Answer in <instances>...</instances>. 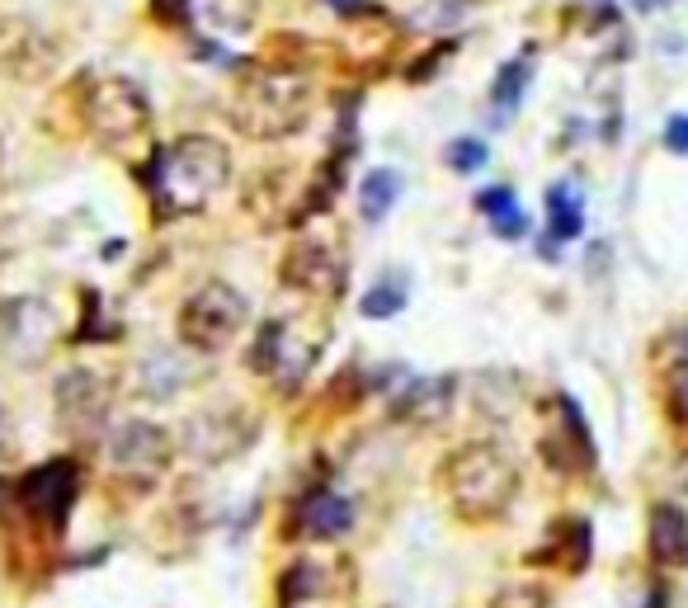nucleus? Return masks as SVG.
<instances>
[{"label": "nucleus", "mask_w": 688, "mask_h": 608, "mask_svg": "<svg viewBox=\"0 0 688 608\" xmlns=\"http://www.w3.org/2000/svg\"><path fill=\"white\" fill-rule=\"evenodd\" d=\"M651 561L655 566H684L688 561V514L679 505L651 509Z\"/></svg>", "instance_id": "obj_13"}, {"label": "nucleus", "mask_w": 688, "mask_h": 608, "mask_svg": "<svg viewBox=\"0 0 688 608\" xmlns=\"http://www.w3.org/2000/svg\"><path fill=\"white\" fill-rule=\"evenodd\" d=\"M0 434H5V411H0Z\"/></svg>", "instance_id": "obj_26"}, {"label": "nucleus", "mask_w": 688, "mask_h": 608, "mask_svg": "<svg viewBox=\"0 0 688 608\" xmlns=\"http://www.w3.org/2000/svg\"><path fill=\"white\" fill-rule=\"evenodd\" d=\"M528 61L524 57H514V61H505L500 67V76H495V85H491V104L500 108V114H514L519 108V100H524V90H528Z\"/></svg>", "instance_id": "obj_17"}, {"label": "nucleus", "mask_w": 688, "mask_h": 608, "mask_svg": "<svg viewBox=\"0 0 688 608\" xmlns=\"http://www.w3.org/2000/svg\"><path fill=\"white\" fill-rule=\"evenodd\" d=\"M439 491L462 524H491L519 495V458L495 439H472L439 467Z\"/></svg>", "instance_id": "obj_1"}, {"label": "nucleus", "mask_w": 688, "mask_h": 608, "mask_svg": "<svg viewBox=\"0 0 688 608\" xmlns=\"http://www.w3.org/2000/svg\"><path fill=\"white\" fill-rule=\"evenodd\" d=\"M675 345H679V349H684V354H688V321H684V331H679V335H675Z\"/></svg>", "instance_id": "obj_24"}, {"label": "nucleus", "mask_w": 688, "mask_h": 608, "mask_svg": "<svg viewBox=\"0 0 688 608\" xmlns=\"http://www.w3.org/2000/svg\"><path fill=\"white\" fill-rule=\"evenodd\" d=\"M397 198H401V170L392 165H372L358 180V213H364V222H382L397 208Z\"/></svg>", "instance_id": "obj_14"}, {"label": "nucleus", "mask_w": 688, "mask_h": 608, "mask_svg": "<svg viewBox=\"0 0 688 608\" xmlns=\"http://www.w3.org/2000/svg\"><path fill=\"white\" fill-rule=\"evenodd\" d=\"M53 67H57V48L38 24H28V20L0 24V76L28 85V81H38V76H48Z\"/></svg>", "instance_id": "obj_11"}, {"label": "nucleus", "mask_w": 688, "mask_h": 608, "mask_svg": "<svg viewBox=\"0 0 688 608\" xmlns=\"http://www.w3.org/2000/svg\"><path fill=\"white\" fill-rule=\"evenodd\" d=\"M401 307H405V278L401 274H387L364 292V317H372V321L397 317Z\"/></svg>", "instance_id": "obj_18"}, {"label": "nucleus", "mask_w": 688, "mask_h": 608, "mask_svg": "<svg viewBox=\"0 0 688 608\" xmlns=\"http://www.w3.org/2000/svg\"><path fill=\"white\" fill-rule=\"evenodd\" d=\"M477 208L491 217L495 237L519 241L524 231H528V217H524L519 203H514V190H505V184H491V190H481V194H477Z\"/></svg>", "instance_id": "obj_15"}, {"label": "nucleus", "mask_w": 688, "mask_h": 608, "mask_svg": "<svg viewBox=\"0 0 688 608\" xmlns=\"http://www.w3.org/2000/svg\"><path fill=\"white\" fill-rule=\"evenodd\" d=\"M665 147L675 156H688V114H675L665 123Z\"/></svg>", "instance_id": "obj_22"}, {"label": "nucleus", "mask_w": 688, "mask_h": 608, "mask_svg": "<svg viewBox=\"0 0 688 608\" xmlns=\"http://www.w3.org/2000/svg\"><path fill=\"white\" fill-rule=\"evenodd\" d=\"M104 462L118 486L151 491L156 481L170 472V462H175V439H170L161 425H151V420H128V425L114 429Z\"/></svg>", "instance_id": "obj_6"}, {"label": "nucleus", "mask_w": 688, "mask_h": 608, "mask_svg": "<svg viewBox=\"0 0 688 608\" xmlns=\"http://www.w3.org/2000/svg\"><path fill=\"white\" fill-rule=\"evenodd\" d=\"M669 415L679 420V425H688V364H679L675 372H669Z\"/></svg>", "instance_id": "obj_21"}, {"label": "nucleus", "mask_w": 688, "mask_h": 608, "mask_svg": "<svg viewBox=\"0 0 688 608\" xmlns=\"http://www.w3.org/2000/svg\"><path fill=\"white\" fill-rule=\"evenodd\" d=\"M297 528H302V538H317V542L344 538L354 528L349 495H340V491H311V495H302V505H297Z\"/></svg>", "instance_id": "obj_12"}, {"label": "nucleus", "mask_w": 688, "mask_h": 608, "mask_svg": "<svg viewBox=\"0 0 688 608\" xmlns=\"http://www.w3.org/2000/svg\"><path fill=\"white\" fill-rule=\"evenodd\" d=\"M491 608H547V589L534 581H509L495 589Z\"/></svg>", "instance_id": "obj_20"}, {"label": "nucleus", "mask_w": 688, "mask_h": 608, "mask_svg": "<svg viewBox=\"0 0 688 608\" xmlns=\"http://www.w3.org/2000/svg\"><path fill=\"white\" fill-rule=\"evenodd\" d=\"M444 161L458 170V175H472V170H481V165L491 161V151H486V142H481V137H458V142H448Z\"/></svg>", "instance_id": "obj_19"}, {"label": "nucleus", "mask_w": 688, "mask_h": 608, "mask_svg": "<svg viewBox=\"0 0 688 608\" xmlns=\"http://www.w3.org/2000/svg\"><path fill=\"white\" fill-rule=\"evenodd\" d=\"M57 420L61 429L71 434H85V429H100L108 420V405H114V387H108L104 372L95 368H71L57 378Z\"/></svg>", "instance_id": "obj_10"}, {"label": "nucleus", "mask_w": 688, "mask_h": 608, "mask_svg": "<svg viewBox=\"0 0 688 608\" xmlns=\"http://www.w3.org/2000/svg\"><path fill=\"white\" fill-rule=\"evenodd\" d=\"M231 180V156L208 133H190L175 147H165L151 165V190L161 198V213H198L213 194H222Z\"/></svg>", "instance_id": "obj_2"}, {"label": "nucleus", "mask_w": 688, "mask_h": 608, "mask_svg": "<svg viewBox=\"0 0 688 608\" xmlns=\"http://www.w3.org/2000/svg\"><path fill=\"white\" fill-rule=\"evenodd\" d=\"M76 491H81V477H76V462L71 458H53L34 467L24 481H20V501L24 509L34 514V519H43L53 528V534H61V524H67V514L76 509Z\"/></svg>", "instance_id": "obj_9"}, {"label": "nucleus", "mask_w": 688, "mask_h": 608, "mask_svg": "<svg viewBox=\"0 0 688 608\" xmlns=\"http://www.w3.org/2000/svg\"><path fill=\"white\" fill-rule=\"evenodd\" d=\"M547 227H552L557 241H575V237H581L585 208H581V198H575L566 184H552V190H547Z\"/></svg>", "instance_id": "obj_16"}, {"label": "nucleus", "mask_w": 688, "mask_h": 608, "mask_svg": "<svg viewBox=\"0 0 688 608\" xmlns=\"http://www.w3.org/2000/svg\"><path fill=\"white\" fill-rule=\"evenodd\" d=\"M245 321H250V302L231 284H222V278H208V284H198L190 298H184L175 331H180L184 349L217 354L245 331Z\"/></svg>", "instance_id": "obj_5"}, {"label": "nucleus", "mask_w": 688, "mask_h": 608, "mask_svg": "<svg viewBox=\"0 0 688 608\" xmlns=\"http://www.w3.org/2000/svg\"><path fill=\"white\" fill-rule=\"evenodd\" d=\"M325 5L340 10V14H358V10H364V0H325Z\"/></svg>", "instance_id": "obj_23"}, {"label": "nucleus", "mask_w": 688, "mask_h": 608, "mask_svg": "<svg viewBox=\"0 0 688 608\" xmlns=\"http://www.w3.org/2000/svg\"><path fill=\"white\" fill-rule=\"evenodd\" d=\"M646 608H665V595H651V604Z\"/></svg>", "instance_id": "obj_25"}, {"label": "nucleus", "mask_w": 688, "mask_h": 608, "mask_svg": "<svg viewBox=\"0 0 688 608\" xmlns=\"http://www.w3.org/2000/svg\"><path fill=\"white\" fill-rule=\"evenodd\" d=\"M311 81L297 71H260L245 76L231 95V128L241 137H255V142H278V137H293L307 128L311 118Z\"/></svg>", "instance_id": "obj_3"}, {"label": "nucleus", "mask_w": 688, "mask_h": 608, "mask_svg": "<svg viewBox=\"0 0 688 608\" xmlns=\"http://www.w3.org/2000/svg\"><path fill=\"white\" fill-rule=\"evenodd\" d=\"M260 425L250 420V411L241 405H227V411H198L184 429V448L198 458V462H231L237 454H245L255 444Z\"/></svg>", "instance_id": "obj_8"}, {"label": "nucleus", "mask_w": 688, "mask_h": 608, "mask_svg": "<svg viewBox=\"0 0 688 608\" xmlns=\"http://www.w3.org/2000/svg\"><path fill=\"white\" fill-rule=\"evenodd\" d=\"M81 128L100 147L123 151L151 128V104L128 76H104L81 85Z\"/></svg>", "instance_id": "obj_4"}, {"label": "nucleus", "mask_w": 688, "mask_h": 608, "mask_svg": "<svg viewBox=\"0 0 688 608\" xmlns=\"http://www.w3.org/2000/svg\"><path fill=\"white\" fill-rule=\"evenodd\" d=\"M284 284L307 292V298L331 302L344 292V284H349V260H344V251H335L331 241L302 237V241H293V251L284 255Z\"/></svg>", "instance_id": "obj_7"}]
</instances>
